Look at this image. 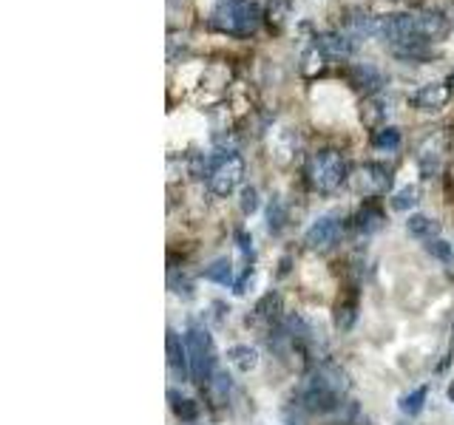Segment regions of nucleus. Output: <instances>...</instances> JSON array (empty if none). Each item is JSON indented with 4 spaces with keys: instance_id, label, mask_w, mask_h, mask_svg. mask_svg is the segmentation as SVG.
I'll use <instances>...</instances> for the list:
<instances>
[{
    "instance_id": "obj_1",
    "label": "nucleus",
    "mask_w": 454,
    "mask_h": 425,
    "mask_svg": "<svg viewBox=\"0 0 454 425\" xmlns=\"http://www.w3.org/2000/svg\"><path fill=\"white\" fill-rule=\"evenodd\" d=\"M262 6L256 0H221L213 9L210 26L227 37H250L262 26Z\"/></svg>"
},
{
    "instance_id": "obj_2",
    "label": "nucleus",
    "mask_w": 454,
    "mask_h": 425,
    "mask_svg": "<svg viewBox=\"0 0 454 425\" xmlns=\"http://www.w3.org/2000/svg\"><path fill=\"white\" fill-rule=\"evenodd\" d=\"M204 170H207V187L219 198L233 196L245 181V159L236 150H216V156L207 159Z\"/></svg>"
},
{
    "instance_id": "obj_3",
    "label": "nucleus",
    "mask_w": 454,
    "mask_h": 425,
    "mask_svg": "<svg viewBox=\"0 0 454 425\" xmlns=\"http://www.w3.org/2000/svg\"><path fill=\"white\" fill-rule=\"evenodd\" d=\"M185 346H187V363H190V380L193 383H210L216 374V346L207 329L190 326L185 332Z\"/></svg>"
},
{
    "instance_id": "obj_4",
    "label": "nucleus",
    "mask_w": 454,
    "mask_h": 425,
    "mask_svg": "<svg viewBox=\"0 0 454 425\" xmlns=\"http://www.w3.org/2000/svg\"><path fill=\"white\" fill-rule=\"evenodd\" d=\"M307 173L318 193H335L347 181V159L338 150H321L310 159Z\"/></svg>"
},
{
    "instance_id": "obj_5",
    "label": "nucleus",
    "mask_w": 454,
    "mask_h": 425,
    "mask_svg": "<svg viewBox=\"0 0 454 425\" xmlns=\"http://www.w3.org/2000/svg\"><path fill=\"white\" fill-rule=\"evenodd\" d=\"M389 181H392L389 170H386L383 164H378V162L361 164V167L355 170V176H352V187H355L361 196H366V198L386 193V190H389Z\"/></svg>"
},
{
    "instance_id": "obj_6",
    "label": "nucleus",
    "mask_w": 454,
    "mask_h": 425,
    "mask_svg": "<svg viewBox=\"0 0 454 425\" xmlns=\"http://www.w3.org/2000/svg\"><path fill=\"white\" fill-rule=\"evenodd\" d=\"M344 35H349L352 40H369V37H380L383 35V18L380 15H369L363 9H349L344 18Z\"/></svg>"
},
{
    "instance_id": "obj_7",
    "label": "nucleus",
    "mask_w": 454,
    "mask_h": 425,
    "mask_svg": "<svg viewBox=\"0 0 454 425\" xmlns=\"http://www.w3.org/2000/svg\"><path fill=\"white\" fill-rule=\"evenodd\" d=\"M448 100H451L448 83H426L409 97L412 108L420 111V114H437V111H443L448 105Z\"/></svg>"
},
{
    "instance_id": "obj_8",
    "label": "nucleus",
    "mask_w": 454,
    "mask_h": 425,
    "mask_svg": "<svg viewBox=\"0 0 454 425\" xmlns=\"http://www.w3.org/2000/svg\"><path fill=\"white\" fill-rule=\"evenodd\" d=\"M338 236H341V219H338V216H318V219L307 227L304 244H307L310 250H327V247H332V244L338 241Z\"/></svg>"
},
{
    "instance_id": "obj_9",
    "label": "nucleus",
    "mask_w": 454,
    "mask_h": 425,
    "mask_svg": "<svg viewBox=\"0 0 454 425\" xmlns=\"http://www.w3.org/2000/svg\"><path fill=\"white\" fill-rule=\"evenodd\" d=\"M347 77H349V85H355V88L363 91L366 97L380 94L383 85H386L383 71H380L378 66H372V63H352L349 71H347Z\"/></svg>"
},
{
    "instance_id": "obj_10",
    "label": "nucleus",
    "mask_w": 454,
    "mask_h": 425,
    "mask_svg": "<svg viewBox=\"0 0 454 425\" xmlns=\"http://www.w3.org/2000/svg\"><path fill=\"white\" fill-rule=\"evenodd\" d=\"M417 164L423 176H437L443 164V133H429L417 148Z\"/></svg>"
},
{
    "instance_id": "obj_11",
    "label": "nucleus",
    "mask_w": 454,
    "mask_h": 425,
    "mask_svg": "<svg viewBox=\"0 0 454 425\" xmlns=\"http://www.w3.org/2000/svg\"><path fill=\"white\" fill-rule=\"evenodd\" d=\"M315 40L330 60H347L355 52V40L344 32H321V35H315Z\"/></svg>"
},
{
    "instance_id": "obj_12",
    "label": "nucleus",
    "mask_w": 454,
    "mask_h": 425,
    "mask_svg": "<svg viewBox=\"0 0 454 425\" xmlns=\"http://www.w3.org/2000/svg\"><path fill=\"white\" fill-rule=\"evenodd\" d=\"M168 369L173 377L190 380V363H187V346L185 337H179L173 329H168Z\"/></svg>"
},
{
    "instance_id": "obj_13",
    "label": "nucleus",
    "mask_w": 454,
    "mask_h": 425,
    "mask_svg": "<svg viewBox=\"0 0 454 425\" xmlns=\"http://www.w3.org/2000/svg\"><path fill=\"white\" fill-rule=\"evenodd\" d=\"M389 114H392V97H386L383 91L366 97L363 105H361V119H363L369 128H383V122L389 119Z\"/></svg>"
},
{
    "instance_id": "obj_14",
    "label": "nucleus",
    "mask_w": 454,
    "mask_h": 425,
    "mask_svg": "<svg viewBox=\"0 0 454 425\" xmlns=\"http://www.w3.org/2000/svg\"><path fill=\"white\" fill-rule=\"evenodd\" d=\"M227 363L242 374H250V371L259 369V349H253L248 343H236V346L227 349Z\"/></svg>"
},
{
    "instance_id": "obj_15",
    "label": "nucleus",
    "mask_w": 454,
    "mask_h": 425,
    "mask_svg": "<svg viewBox=\"0 0 454 425\" xmlns=\"http://www.w3.org/2000/svg\"><path fill=\"white\" fill-rule=\"evenodd\" d=\"M414 20H417L420 37H426V40H437L448 32V20L440 12H414Z\"/></svg>"
},
{
    "instance_id": "obj_16",
    "label": "nucleus",
    "mask_w": 454,
    "mask_h": 425,
    "mask_svg": "<svg viewBox=\"0 0 454 425\" xmlns=\"http://www.w3.org/2000/svg\"><path fill=\"white\" fill-rule=\"evenodd\" d=\"M406 230L412 239L417 241H429V239H437L440 236V225L431 219V216H423V212H412L409 222H406Z\"/></svg>"
},
{
    "instance_id": "obj_17",
    "label": "nucleus",
    "mask_w": 454,
    "mask_h": 425,
    "mask_svg": "<svg viewBox=\"0 0 454 425\" xmlns=\"http://www.w3.org/2000/svg\"><path fill=\"white\" fill-rule=\"evenodd\" d=\"M168 400H170L173 414H176L182 422H196V417H199V405H196V400L182 397L176 388H170V391H168Z\"/></svg>"
},
{
    "instance_id": "obj_18",
    "label": "nucleus",
    "mask_w": 454,
    "mask_h": 425,
    "mask_svg": "<svg viewBox=\"0 0 454 425\" xmlns=\"http://www.w3.org/2000/svg\"><path fill=\"white\" fill-rule=\"evenodd\" d=\"M284 227H287V207H284L281 196H273L267 204V230L273 236H281Z\"/></svg>"
},
{
    "instance_id": "obj_19",
    "label": "nucleus",
    "mask_w": 454,
    "mask_h": 425,
    "mask_svg": "<svg viewBox=\"0 0 454 425\" xmlns=\"http://www.w3.org/2000/svg\"><path fill=\"white\" fill-rule=\"evenodd\" d=\"M204 278L219 284V287H231L233 284V264L227 261V258H216L207 270H204Z\"/></svg>"
},
{
    "instance_id": "obj_20",
    "label": "nucleus",
    "mask_w": 454,
    "mask_h": 425,
    "mask_svg": "<svg viewBox=\"0 0 454 425\" xmlns=\"http://www.w3.org/2000/svg\"><path fill=\"white\" fill-rule=\"evenodd\" d=\"M426 397H429V388H426V385L412 388L409 394L400 397V411H403L406 417H417V414L426 408Z\"/></svg>"
},
{
    "instance_id": "obj_21",
    "label": "nucleus",
    "mask_w": 454,
    "mask_h": 425,
    "mask_svg": "<svg viewBox=\"0 0 454 425\" xmlns=\"http://www.w3.org/2000/svg\"><path fill=\"white\" fill-rule=\"evenodd\" d=\"M400 131L395 128V125H383V128H378L375 133H372V145L378 148V150H397L400 148Z\"/></svg>"
},
{
    "instance_id": "obj_22",
    "label": "nucleus",
    "mask_w": 454,
    "mask_h": 425,
    "mask_svg": "<svg viewBox=\"0 0 454 425\" xmlns=\"http://www.w3.org/2000/svg\"><path fill=\"white\" fill-rule=\"evenodd\" d=\"M417 201H420V190H417V184H406V187H400L395 196H392V210H397V212H409L412 207H417Z\"/></svg>"
},
{
    "instance_id": "obj_23",
    "label": "nucleus",
    "mask_w": 454,
    "mask_h": 425,
    "mask_svg": "<svg viewBox=\"0 0 454 425\" xmlns=\"http://www.w3.org/2000/svg\"><path fill=\"white\" fill-rule=\"evenodd\" d=\"M207 388H210V394H213L216 402H227V394H231V388H233V377L227 374V371H219V369H216V374L210 377Z\"/></svg>"
},
{
    "instance_id": "obj_24",
    "label": "nucleus",
    "mask_w": 454,
    "mask_h": 425,
    "mask_svg": "<svg viewBox=\"0 0 454 425\" xmlns=\"http://www.w3.org/2000/svg\"><path fill=\"white\" fill-rule=\"evenodd\" d=\"M383 222V212L375 204H363V210L358 212V230L361 233H375Z\"/></svg>"
},
{
    "instance_id": "obj_25",
    "label": "nucleus",
    "mask_w": 454,
    "mask_h": 425,
    "mask_svg": "<svg viewBox=\"0 0 454 425\" xmlns=\"http://www.w3.org/2000/svg\"><path fill=\"white\" fill-rule=\"evenodd\" d=\"M324 60H327V54L321 52L318 40H315V43H310V46L304 49V54H301V63H304V74H315V71H321V68H324Z\"/></svg>"
},
{
    "instance_id": "obj_26",
    "label": "nucleus",
    "mask_w": 454,
    "mask_h": 425,
    "mask_svg": "<svg viewBox=\"0 0 454 425\" xmlns=\"http://www.w3.org/2000/svg\"><path fill=\"white\" fill-rule=\"evenodd\" d=\"M423 250L431 256V258H437V261H443V264H448V261H454V247L446 241V239H429V241H423Z\"/></svg>"
},
{
    "instance_id": "obj_27",
    "label": "nucleus",
    "mask_w": 454,
    "mask_h": 425,
    "mask_svg": "<svg viewBox=\"0 0 454 425\" xmlns=\"http://www.w3.org/2000/svg\"><path fill=\"white\" fill-rule=\"evenodd\" d=\"M267 15H270V23H273V18H276V26H284V20H287V15H290V4H287V0H270Z\"/></svg>"
},
{
    "instance_id": "obj_28",
    "label": "nucleus",
    "mask_w": 454,
    "mask_h": 425,
    "mask_svg": "<svg viewBox=\"0 0 454 425\" xmlns=\"http://www.w3.org/2000/svg\"><path fill=\"white\" fill-rule=\"evenodd\" d=\"M239 204H242V212H245V216H253V212L259 210V190H256V187H245Z\"/></svg>"
},
{
    "instance_id": "obj_29",
    "label": "nucleus",
    "mask_w": 454,
    "mask_h": 425,
    "mask_svg": "<svg viewBox=\"0 0 454 425\" xmlns=\"http://www.w3.org/2000/svg\"><path fill=\"white\" fill-rule=\"evenodd\" d=\"M168 287H170V292H173V295H185V298H190V295H193V287H190V281H187L185 275H182V278H176V273H170Z\"/></svg>"
},
{
    "instance_id": "obj_30",
    "label": "nucleus",
    "mask_w": 454,
    "mask_h": 425,
    "mask_svg": "<svg viewBox=\"0 0 454 425\" xmlns=\"http://www.w3.org/2000/svg\"><path fill=\"white\" fill-rule=\"evenodd\" d=\"M236 244H239L242 256L250 261V258H253V239L248 236V230H236Z\"/></svg>"
},
{
    "instance_id": "obj_31",
    "label": "nucleus",
    "mask_w": 454,
    "mask_h": 425,
    "mask_svg": "<svg viewBox=\"0 0 454 425\" xmlns=\"http://www.w3.org/2000/svg\"><path fill=\"white\" fill-rule=\"evenodd\" d=\"M335 323H338V329H341V332H347V329H352V323H355V312H352L349 306H344V309H338V318H335Z\"/></svg>"
},
{
    "instance_id": "obj_32",
    "label": "nucleus",
    "mask_w": 454,
    "mask_h": 425,
    "mask_svg": "<svg viewBox=\"0 0 454 425\" xmlns=\"http://www.w3.org/2000/svg\"><path fill=\"white\" fill-rule=\"evenodd\" d=\"M250 278H253V267H248V270H245V275H242V278L233 284V292H236V295H245V292H248V284H250Z\"/></svg>"
},
{
    "instance_id": "obj_33",
    "label": "nucleus",
    "mask_w": 454,
    "mask_h": 425,
    "mask_svg": "<svg viewBox=\"0 0 454 425\" xmlns=\"http://www.w3.org/2000/svg\"><path fill=\"white\" fill-rule=\"evenodd\" d=\"M448 400H451V402H454V383H451V385H448Z\"/></svg>"
},
{
    "instance_id": "obj_34",
    "label": "nucleus",
    "mask_w": 454,
    "mask_h": 425,
    "mask_svg": "<svg viewBox=\"0 0 454 425\" xmlns=\"http://www.w3.org/2000/svg\"><path fill=\"white\" fill-rule=\"evenodd\" d=\"M397 425H409V422H397Z\"/></svg>"
}]
</instances>
